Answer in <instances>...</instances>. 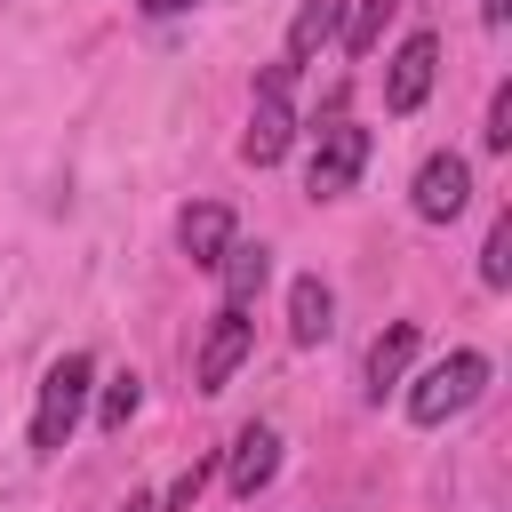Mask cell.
I'll return each mask as SVG.
<instances>
[{"instance_id": "cell-1", "label": "cell", "mask_w": 512, "mask_h": 512, "mask_svg": "<svg viewBox=\"0 0 512 512\" xmlns=\"http://www.w3.org/2000/svg\"><path fill=\"white\" fill-rule=\"evenodd\" d=\"M88 384H96V360L88 352H64L48 360L40 376V400H32V456H64L72 432H80V408H88Z\"/></svg>"}, {"instance_id": "cell-2", "label": "cell", "mask_w": 512, "mask_h": 512, "mask_svg": "<svg viewBox=\"0 0 512 512\" xmlns=\"http://www.w3.org/2000/svg\"><path fill=\"white\" fill-rule=\"evenodd\" d=\"M288 144H296V64H264L256 96H248V136H240V160H248V168H272Z\"/></svg>"}, {"instance_id": "cell-3", "label": "cell", "mask_w": 512, "mask_h": 512, "mask_svg": "<svg viewBox=\"0 0 512 512\" xmlns=\"http://www.w3.org/2000/svg\"><path fill=\"white\" fill-rule=\"evenodd\" d=\"M360 168H368V128L352 112H328L312 128V152H304V192L312 200H344L360 184Z\"/></svg>"}, {"instance_id": "cell-4", "label": "cell", "mask_w": 512, "mask_h": 512, "mask_svg": "<svg viewBox=\"0 0 512 512\" xmlns=\"http://www.w3.org/2000/svg\"><path fill=\"white\" fill-rule=\"evenodd\" d=\"M480 392H488V352H448V360H432V368L408 384V416H416V424H448V416H464Z\"/></svg>"}, {"instance_id": "cell-5", "label": "cell", "mask_w": 512, "mask_h": 512, "mask_svg": "<svg viewBox=\"0 0 512 512\" xmlns=\"http://www.w3.org/2000/svg\"><path fill=\"white\" fill-rule=\"evenodd\" d=\"M248 344H256L248 304H216V320H208V336H200V360H192V392H224V384L240 376Z\"/></svg>"}, {"instance_id": "cell-6", "label": "cell", "mask_w": 512, "mask_h": 512, "mask_svg": "<svg viewBox=\"0 0 512 512\" xmlns=\"http://www.w3.org/2000/svg\"><path fill=\"white\" fill-rule=\"evenodd\" d=\"M464 200H472V168H464V152H424V168H416V184H408V208H416L424 224H456Z\"/></svg>"}, {"instance_id": "cell-7", "label": "cell", "mask_w": 512, "mask_h": 512, "mask_svg": "<svg viewBox=\"0 0 512 512\" xmlns=\"http://www.w3.org/2000/svg\"><path fill=\"white\" fill-rule=\"evenodd\" d=\"M432 72H440V40L432 32H408L392 48V72H384V112H416L432 96Z\"/></svg>"}, {"instance_id": "cell-8", "label": "cell", "mask_w": 512, "mask_h": 512, "mask_svg": "<svg viewBox=\"0 0 512 512\" xmlns=\"http://www.w3.org/2000/svg\"><path fill=\"white\" fill-rule=\"evenodd\" d=\"M272 472H280V432L272 424H240L232 448H224V488L248 504L256 488H272Z\"/></svg>"}, {"instance_id": "cell-9", "label": "cell", "mask_w": 512, "mask_h": 512, "mask_svg": "<svg viewBox=\"0 0 512 512\" xmlns=\"http://www.w3.org/2000/svg\"><path fill=\"white\" fill-rule=\"evenodd\" d=\"M232 240H240V232H232V208H224V200H192V208L176 216V248H184L200 272H216Z\"/></svg>"}, {"instance_id": "cell-10", "label": "cell", "mask_w": 512, "mask_h": 512, "mask_svg": "<svg viewBox=\"0 0 512 512\" xmlns=\"http://www.w3.org/2000/svg\"><path fill=\"white\" fill-rule=\"evenodd\" d=\"M344 8H352V0H304V8L288 16V48H280V64H296V72H304L328 40H344Z\"/></svg>"}, {"instance_id": "cell-11", "label": "cell", "mask_w": 512, "mask_h": 512, "mask_svg": "<svg viewBox=\"0 0 512 512\" xmlns=\"http://www.w3.org/2000/svg\"><path fill=\"white\" fill-rule=\"evenodd\" d=\"M328 328H336V296H328L320 272H304V280L288 288V336L312 352V344H328Z\"/></svg>"}, {"instance_id": "cell-12", "label": "cell", "mask_w": 512, "mask_h": 512, "mask_svg": "<svg viewBox=\"0 0 512 512\" xmlns=\"http://www.w3.org/2000/svg\"><path fill=\"white\" fill-rule=\"evenodd\" d=\"M408 360H416V320H392V328L368 344V400H384V392L408 376Z\"/></svg>"}, {"instance_id": "cell-13", "label": "cell", "mask_w": 512, "mask_h": 512, "mask_svg": "<svg viewBox=\"0 0 512 512\" xmlns=\"http://www.w3.org/2000/svg\"><path fill=\"white\" fill-rule=\"evenodd\" d=\"M216 272H224V304H256V288H264V272H272V256H264V248H248V240H232Z\"/></svg>"}, {"instance_id": "cell-14", "label": "cell", "mask_w": 512, "mask_h": 512, "mask_svg": "<svg viewBox=\"0 0 512 512\" xmlns=\"http://www.w3.org/2000/svg\"><path fill=\"white\" fill-rule=\"evenodd\" d=\"M392 16H400V0H360V8H344V48H352V56H376V40H384Z\"/></svg>"}, {"instance_id": "cell-15", "label": "cell", "mask_w": 512, "mask_h": 512, "mask_svg": "<svg viewBox=\"0 0 512 512\" xmlns=\"http://www.w3.org/2000/svg\"><path fill=\"white\" fill-rule=\"evenodd\" d=\"M480 280L488 288H512V216L488 224V248H480Z\"/></svg>"}, {"instance_id": "cell-16", "label": "cell", "mask_w": 512, "mask_h": 512, "mask_svg": "<svg viewBox=\"0 0 512 512\" xmlns=\"http://www.w3.org/2000/svg\"><path fill=\"white\" fill-rule=\"evenodd\" d=\"M136 408H144V384H136V376H112V384H104L96 424H104V432H128V416H136Z\"/></svg>"}, {"instance_id": "cell-17", "label": "cell", "mask_w": 512, "mask_h": 512, "mask_svg": "<svg viewBox=\"0 0 512 512\" xmlns=\"http://www.w3.org/2000/svg\"><path fill=\"white\" fill-rule=\"evenodd\" d=\"M480 144H488V152H512V88L488 96V128H480Z\"/></svg>"}, {"instance_id": "cell-18", "label": "cell", "mask_w": 512, "mask_h": 512, "mask_svg": "<svg viewBox=\"0 0 512 512\" xmlns=\"http://www.w3.org/2000/svg\"><path fill=\"white\" fill-rule=\"evenodd\" d=\"M200 480H208V464H192L176 488H168V512H192V496H200Z\"/></svg>"}, {"instance_id": "cell-19", "label": "cell", "mask_w": 512, "mask_h": 512, "mask_svg": "<svg viewBox=\"0 0 512 512\" xmlns=\"http://www.w3.org/2000/svg\"><path fill=\"white\" fill-rule=\"evenodd\" d=\"M480 24H488V32H504V24H512V0H480Z\"/></svg>"}, {"instance_id": "cell-20", "label": "cell", "mask_w": 512, "mask_h": 512, "mask_svg": "<svg viewBox=\"0 0 512 512\" xmlns=\"http://www.w3.org/2000/svg\"><path fill=\"white\" fill-rule=\"evenodd\" d=\"M144 16H184V8H200V0H136Z\"/></svg>"}, {"instance_id": "cell-21", "label": "cell", "mask_w": 512, "mask_h": 512, "mask_svg": "<svg viewBox=\"0 0 512 512\" xmlns=\"http://www.w3.org/2000/svg\"><path fill=\"white\" fill-rule=\"evenodd\" d=\"M120 512H160V504H152V496H128V504H120Z\"/></svg>"}]
</instances>
